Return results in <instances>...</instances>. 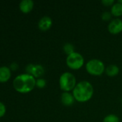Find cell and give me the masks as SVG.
<instances>
[{
    "label": "cell",
    "instance_id": "d6986e66",
    "mask_svg": "<svg viewBox=\"0 0 122 122\" xmlns=\"http://www.w3.org/2000/svg\"><path fill=\"white\" fill-rule=\"evenodd\" d=\"M101 3L103 5L106 6H113L115 3L114 0H102Z\"/></svg>",
    "mask_w": 122,
    "mask_h": 122
},
{
    "label": "cell",
    "instance_id": "30bf717a",
    "mask_svg": "<svg viewBox=\"0 0 122 122\" xmlns=\"http://www.w3.org/2000/svg\"><path fill=\"white\" fill-rule=\"evenodd\" d=\"M11 77V69L9 67L2 66L0 67V82L5 83Z\"/></svg>",
    "mask_w": 122,
    "mask_h": 122
},
{
    "label": "cell",
    "instance_id": "7c38bea8",
    "mask_svg": "<svg viewBox=\"0 0 122 122\" xmlns=\"http://www.w3.org/2000/svg\"><path fill=\"white\" fill-rule=\"evenodd\" d=\"M105 71H106V74H107V76L113 77V76H115L119 74V68L116 65L111 64V65L108 66L106 68Z\"/></svg>",
    "mask_w": 122,
    "mask_h": 122
},
{
    "label": "cell",
    "instance_id": "3957f363",
    "mask_svg": "<svg viewBox=\"0 0 122 122\" xmlns=\"http://www.w3.org/2000/svg\"><path fill=\"white\" fill-rule=\"evenodd\" d=\"M76 78L70 72H64L61 74L59 79V85L61 90L64 92L73 91L76 86Z\"/></svg>",
    "mask_w": 122,
    "mask_h": 122
},
{
    "label": "cell",
    "instance_id": "52a82bcc",
    "mask_svg": "<svg viewBox=\"0 0 122 122\" xmlns=\"http://www.w3.org/2000/svg\"><path fill=\"white\" fill-rule=\"evenodd\" d=\"M52 25V20L50 16H44L42 17L38 22V27L42 31L49 30Z\"/></svg>",
    "mask_w": 122,
    "mask_h": 122
},
{
    "label": "cell",
    "instance_id": "7a4b0ae2",
    "mask_svg": "<svg viewBox=\"0 0 122 122\" xmlns=\"http://www.w3.org/2000/svg\"><path fill=\"white\" fill-rule=\"evenodd\" d=\"M73 95L76 101L78 102H86L89 101L93 95V87L87 81H82L78 83L73 90Z\"/></svg>",
    "mask_w": 122,
    "mask_h": 122
},
{
    "label": "cell",
    "instance_id": "9a60e30c",
    "mask_svg": "<svg viewBox=\"0 0 122 122\" xmlns=\"http://www.w3.org/2000/svg\"><path fill=\"white\" fill-rule=\"evenodd\" d=\"M103 122H119V119L115 114H109L104 119Z\"/></svg>",
    "mask_w": 122,
    "mask_h": 122
},
{
    "label": "cell",
    "instance_id": "5bb4252c",
    "mask_svg": "<svg viewBox=\"0 0 122 122\" xmlns=\"http://www.w3.org/2000/svg\"><path fill=\"white\" fill-rule=\"evenodd\" d=\"M63 51L68 55H70L75 51V46L71 43H66L63 45Z\"/></svg>",
    "mask_w": 122,
    "mask_h": 122
},
{
    "label": "cell",
    "instance_id": "4fadbf2b",
    "mask_svg": "<svg viewBox=\"0 0 122 122\" xmlns=\"http://www.w3.org/2000/svg\"><path fill=\"white\" fill-rule=\"evenodd\" d=\"M111 13L112 16L119 17L122 16V4L119 2L115 3L111 9Z\"/></svg>",
    "mask_w": 122,
    "mask_h": 122
},
{
    "label": "cell",
    "instance_id": "6da1fadb",
    "mask_svg": "<svg viewBox=\"0 0 122 122\" xmlns=\"http://www.w3.org/2000/svg\"><path fill=\"white\" fill-rule=\"evenodd\" d=\"M13 86L19 93H29L36 86V79L30 74H22L15 77L13 81Z\"/></svg>",
    "mask_w": 122,
    "mask_h": 122
},
{
    "label": "cell",
    "instance_id": "9c48e42d",
    "mask_svg": "<svg viewBox=\"0 0 122 122\" xmlns=\"http://www.w3.org/2000/svg\"><path fill=\"white\" fill-rule=\"evenodd\" d=\"M75 98L72 94L70 92H63L61 94V102L64 106L70 107L74 104Z\"/></svg>",
    "mask_w": 122,
    "mask_h": 122
},
{
    "label": "cell",
    "instance_id": "8fae6325",
    "mask_svg": "<svg viewBox=\"0 0 122 122\" xmlns=\"http://www.w3.org/2000/svg\"><path fill=\"white\" fill-rule=\"evenodd\" d=\"M45 73V69L44 67L40 64H34L32 69L31 71L30 75L33 76L35 78L40 79V76H42Z\"/></svg>",
    "mask_w": 122,
    "mask_h": 122
},
{
    "label": "cell",
    "instance_id": "5b68a950",
    "mask_svg": "<svg viewBox=\"0 0 122 122\" xmlns=\"http://www.w3.org/2000/svg\"><path fill=\"white\" fill-rule=\"evenodd\" d=\"M66 64L70 69L73 70H78L84 64L83 56L78 52H74L68 55L66 58Z\"/></svg>",
    "mask_w": 122,
    "mask_h": 122
},
{
    "label": "cell",
    "instance_id": "2e32d148",
    "mask_svg": "<svg viewBox=\"0 0 122 122\" xmlns=\"http://www.w3.org/2000/svg\"><path fill=\"white\" fill-rule=\"evenodd\" d=\"M46 86V81L44 79H37L36 80V86L39 89H43Z\"/></svg>",
    "mask_w": 122,
    "mask_h": 122
},
{
    "label": "cell",
    "instance_id": "ba28073f",
    "mask_svg": "<svg viewBox=\"0 0 122 122\" xmlns=\"http://www.w3.org/2000/svg\"><path fill=\"white\" fill-rule=\"evenodd\" d=\"M19 6L22 12L27 14L32 10L34 7V1L32 0H22L20 1Z\"/></svg>",
    "mask_w": 122,
    "mask_h": 122
},
{
    "label": "cell",
    "instance_id": "8992f818",
    "mask_svg": "<svg viewBox=\"0 0 122 122\" xmlns=\"http://www.w3.org/2000/svg\"><path fill=\"white\" fill-rule=\"evenodd\" d=\"M108 30L112 34H118L122 31V20L116 18L110 21L108 25Z\"/></svg>",
    "mask_w": 122,
    "mask_h": 122
},
{
    "label": "cell",
    "instance_id": "ffe728a7",
    "mask_svg": "<svg viewBox=\"0 0 122 122\" xmlns=\"http://www.w3.org/2000/svg\"><path fill=\"white\" fill-rule=\"evenodd\" d=\"M18 67H19V66H18L17 63H16V62H12V63L10 64L9 69H10L11 70H12V71H15V70H17V69H18Z\"/></svg>",
    "mask_w": 122,
    "mask_h": 122
},
{
    "label": "cell",
    "instance_id": "e0dca14e",
    "mask_svg": "<svg viewBox=\"0 0 122 122\" xmlns=\"http://www.w3.org/2000/svg\"><path fill=\"white\" fill-rule=\"evenodd\" d=\"M111 16H112V14L110 11H104L101 15V19H102V20H104L105 21H108L111 20Z\"/></svg>",
    "mask_w": 122,
    "mask_h": 122
},
{
    "label": "cell",
    "instance_id": "277c9868",
    "mask_svg": "<svg viewBox=\"0 0 122 122\" xmlns=\"http://www.w3.org/2000/svg\"><path fill=\"white\" fill-rule=\"evenodd\" d=\"M86 69L88 74L93 76H101L106 70L104 62L99 59H91L86 65Z\"/></svg>",
    "mask_w": 122,
    "mask_h": 122
},
{
    "label": "cell",
    "instance_id": "ac0fdd59",
    "mask_svg": "<svg viewBox=\"0 0 122 122\" xmlns=\"http://www.w3.org/2000/svg\"><path fill=\"white\" fill-rule=\"evenodd\" d=\"M6 113V107L4 104V103L0 102V118L4 116Z\"/></svg>",
    "mask_w": 122,
    "mask_h": 122
},
{
    "label": "cell",
    "instance_id": "7402d4cb",
    "mask_svg": "<svg viewBox=\"0 0 122 122\" xmlns=\"http://www.w3.org/2000/svg\"></svg>",
    "mask_w": 122,
    "mask_h": 122
},
{
    "label": "cell",
    "instance_id": "44dd1931",
    "mask_svg": "<svg viewBox=\"0 0 122 122\" xmlns=\"http://www.w3.org/2000/svg\"><path fill=\"white\" fill-rule=\"evenodd\" d=\"M118 2H119V3H121L122 4V0H119V1Z\"/></svg>",
    "mask_w": 122,
    "mask_h": 122
}]
</instances>
